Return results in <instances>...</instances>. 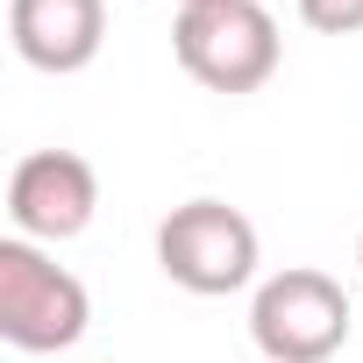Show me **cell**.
<instances>
[{
  "instance_id": "obj_9",
  "label": "cell",
  "mask_w": 363,
  "mask_h": 363,
  "mask_svg": "<svg viewBox=\"0 0 363 363\" xmlns=\"http://www.w3.org/2000/svg\"><path fill=\"white\" fill-rule=\"evenodd\" d=\"M178 8H193V0H178Z\"/></svg>"
},
{
  "instance_id": "obj_3",
  "label": "cell",
  "mask_w": 363,
  "mask_h": 363,
  "mask_svg": "<svg viewBox=\"0 0 363 363\" xmlns=\"http://www.w3.org/2000/svg\"><path fill=\"white\" fill-rule=\"evenodd\" d=\"M86 320H93L86 285L65 264H50L43 242L22 235L0 242V342L22 356H57L86 335Z\"/></svg>"
},
{
  "instance_id": "obj_8",
  "label": "cell",
  "mask_w": 363,
  "mask_h": 363,
  "mask_svg": "<svg viewBox=\"0 0 363 363\" xmlns=\"http://www.w3.org/2000/svg\"><path fill=\"white\" fill-rule=\"evenodd\" d=\"M356 264H363V242H356Z\"/></svg>"
},
{
  "instance_id": "obj_4",
  "label": "cell",
  "mask_w": 363,
  "mask_h": 363,
  "mask_svg": "<svg viewBox=\"0 0 363 363\" xmlns=\"http://www.w3.org/2000/svg\"><path fill=\"white\" fill-rule=\"evenodd\" d=\"M349 292L313 264H285L250 292V342L264 363H328L349 342Z\"/></svg>"
},
{
  "instance_id": "obj_7",
  "label": "cell",
  "mask_w": 363,
  "mask_h": 363,
  "mask_svg": "<svg viewBox=\"0 0 363 363\" xmlns=\"http://www.w3.org/2000/svg\"><path fill=\"white\" fill-rule=\"evenodd\" d=\"M299 22L313 36H356L363 29V0H299Z\"/></svg>"
},
{
  "instance_id": "obj_2",
  "label": "cell",
  "mask_w": 363,
  "mask_h": 363,
  "mask_svg": "<svg viewBox=\"0 0 363 363\" xmlns=\"http://www.w3.org/2000/svg\"><path fill=\"white\" fill-rule=\"evenodd\" d=\"M264 264V242H257V221L228 200H186L157 221V271L193 292V299H228L257 278Z\"/></svg>"
},
{
  "instance_id": "obj_1",
  "label": "cell",
  "mask_w": 363,
  "mask_h": 363,
  "mask_svg": "<svg viewBox=\"0 0 363 363\" xmlns=\"http://www.w3.org/2000/svg\"><path fill=\"white\" fill-rule=\"evenodd\" d=\"M171 50H178V72L207 93H257L271 86L278 72V22L264 0H193L178 8L171 22Z\"/></svg>"
},
{
  "instance_id": "obj_6",
  "label": "cell",
  "mask_w": 363,
  "mask_h": 363,
  "mask_svg": "<svg viewBox=\"0 0 363 363\" xmlns=\"http://www.w3.org/2000/svg\"><path fill=\"white\" fill-rule=\"evenodd\" d=\"M8 43L29 72L72 79L107 43V0H8Z\"/></svg>"
},
{
  "instance_id": "obj_5",
  "label": "cell",
  "mask_w": 363,
  "mask_h": 363,
  "mask_svg": "<svg viewBox=\"0 0 363 363\" xmlns=\"http://www.w3.org/2000/svg\"><path fill=\"white\" fill-rule=\"evenodd\" d=\"M100 214V171L79 150H29L8 171V221L22 242H72Z\"/></svg>"
}]
</instances>
